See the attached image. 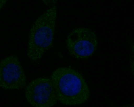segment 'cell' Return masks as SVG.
<instances>
[{"label": "cell", "mask_w": 134, "mask_h": 107, "mask_svg": "<svg viewBox=\"0 0 134 107\" xmlns=\"http://www.w3.org/2000/svg\"><path fill=\"white\" fill-rule=\"evenodd\" d=\"M26 84L24 70L16 56H8L0 61V87L19 90L24 88Z\"/></svg>", "instance_id": "cell-5"}, {"label": "cell", "mask_w": 134, "mask_h": 107, "mask_svg": "<svg viewBox=\"0 0 134 107\" xmlns=\"http://www.w3.org/2000/svg\"><path fill=\"white\" fill-rule=\"evenodd\" d=\"M7 0H0V11L7 3Z\"/></svg>", "instance_id": "cell-6"}, {"label": "cell", "mask_w": 134, "mask_h": 107, "mask_svg": "<svg viewBox=\"0 0 134 107\" xmlns=\"http://www.w3.org/2000/svg\"><path fill=\"white\" fill-rule=\"evenodd\" d=\"M117 107H134V103H129Z\"/></svg>", "instance_id": "cell-7"}, {"label": "cell", "mask_w": 134, "mask_h": 107, "mask_svg": "<svg viewBox=\"0 0 134 107\" xmlns=\"http://www.w3.org/2000/svg\"><path fill=\"white\" fill-rule=\"evenodd\" d=\"M58 102L64 105L77 106L87 102L90 96L88 85L81 74L69 67L58 68L50 78Z\"/></svg>", "instance_id": "cell-1"}, {"label": "cell", "mask_w": 134, "mask_h": 107, "mask_svg": "<svg viewBox=\"0 0 134 107\" xmlns=\"http://www.w3.org/2000/svg\"><path fill=\"white\" fill-rule=\"evenodd\" d=\"M57 7L53 5L39 16L30 31L27 55L31 61L40 60L54 43Z\"/></svg>", "instance_id": "cell-2"}, {"label": "cell", "mask_w": 134, "mask_h": 107, "mask_svg": "<svg viewBox=\"0 0 134 107\" xmlns=\"http://www.w3.org/2000/svg\"><path fill=\"white\" fill-rule=\"evenodd\" d=\"M26 101L33 107H53L58 102L57 96L50 79L41 77L26 86Z\"/></svg>", "instance_id": "cell-4"}, {"label": "cell", "mask_w": 134, "mask_h": 107, "mask_svg": "<svg viewBox=\"0 0 134 107\" xmlns=\"http://www.w3.org/2000/svg\"><path fill=\"white\" fill-rule=\"evenodd\" d=\"M66 46L69 54L77 59L92 57L97 50L98 41L96 34L90 29L79 28L68 35Z\"/></svg>", "instance_id": "cell-3"}]
</instances>
